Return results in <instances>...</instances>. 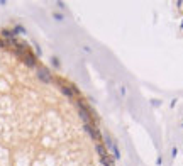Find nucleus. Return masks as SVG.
Instances as JSON below:
<instances>
[]
</instances>
